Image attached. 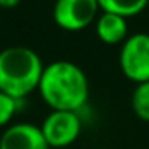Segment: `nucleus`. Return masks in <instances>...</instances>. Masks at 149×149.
<instances>
[{"label":"nucleus","instance_id":"39448f33","mask_svg":"<svg viewBox=\"0 0 149 149\" xmlns=\"http://www.w3.org/2000/svg\"><path fill=\"white\" fill-rule=\"evenodd\" d=\"M99 10L97 0H56L52 16L59 28L78 31L94 23Z\"/></svg>","mask_w":149,"mask_h":149},{"label":"nucleus","instance_id":"0eeeda50","mask_svg":"<svg viewBox=\"0 0 149 149\" xmlns=\"http://www.w3.org/2000/svg\"><path fill=\"white\" fill-rule=\"evenodd\" d=\"M95 33L104 43H123L128 38V24L127 17L111 14V12H102L95 19Z\"/></svg>","mask_w":149,"mask_h":149},{"label":"nucleus","instance_id":"20e7f679","mask_svg":"<svg viewBox=\"0 0 149 149\" xmlns=\"http://www.w3.org/2000/svg\"><path fill=\"white\" fill-rule=\"evenodd\" d=\"M40 128L49 148L64 149L78 139L81 120L76 111H50Z\"/></svg>","mask_w":149,"mask_h":149},{"label":"nucleus","instance_id":"f03ea898","mask_svg":"<svg viewBox=\"0 0 149 149\" xmlns=\"http://www.w3.org/2000/svg\"><path fill=\"white\" fill-rule=\"evenodd\" d=\"M42 57L30 47L12 45L0 50V92L23 99L40 85L43 73Z\"/></svg>","mask_w":149,"mask_h":149},{"label":"nucleus","instance_id":"7ed1b4c3","mask_svg":"<svg viewBox=\"0 0 149 149\" xmlns=\"http://www.w3.org/2000/svg\"><path fill=\"white\" fill-rule=\"evenodd\" d=\"M120 68L135 83L149 81V33L128 35L120 50Z\"/></svg>","mask_w":149,"mask_h":149},{"label":"nucleus","instance_id":"f257e3e1","mask_svg":"<svg viewBox=\"0 0 149 149\" xmlns=\"http://www.w3.org/2000/svg\"><path fill=\"white\" fill-rule=\"evenodd\" d=\"M38 90L52 111L78 113L88 99V80L78 64L61 59L43 68Z\"/></svg>","mask_w":149,"mask_h":149},{"label":"nucleus","instance_id":"9b49d317","mask_svg":"<svg viewBox=\"0 0 149 149\" xmlns=\"http://www.w3.org/2000/svg\"><path fill=\"white\" fill-rule=\"evenodd\" d=\"M19 3H21V0H0V7H3V9H12Z\"/></svg>","mask_w":149,"mask_h":149},{"label":"nucleus","instance_id":"423d86ee","mask_svg":"<svg viewBox=\"0 0 149 149\" xmlns=\"http://www.w3.org/2000/svg\"><path fill=\"white\" fill-rule=\"evenodd\" d=\"M0 149H50L42 128L33 123H14L0 137Z\"/></svg>","mask_w":149,"mask_h":149},{"label":"nucleus","instance_id":"6e6552de","mask_svg":"<svg viewBox=\"0 0 149 149\" xmlns=\"http://www.w3.org/2000/svg\"><path fill=\"white\" fill-rule=\"evenodd\" d=\"M149 0H97L102 12H111L123 17L135 16L148 7Z\"/></svg>","mask_w":149,"mask_h":149},{"label":"nucleus","instance_id":"1a4fd4ad","mask_svg":"<svg viewBox=\"0 0 149 149\" xmlns=\"http://www.w3.org/2000/svg\"><path fill=\"white\" fill-rule=\"evenodd\" d=\"M132 109L142 121H149V81L137 83L132 92Z\"/></svg>","mask_w":149,"mask_h":149},{"label":"nucleus","instance_id":"9d476101","mask_svg":"<svg viewBox=\"0 0 149 149\" xmlns=\"http://www.w3.org/2000/svg\"><path fill=\"white\" fill-rule=\"evenodd\" d=\"M17 109V99L0 92V127L7 125Z\"/></svg>","mask_w":149,"mask_h":149}]
</instances>
